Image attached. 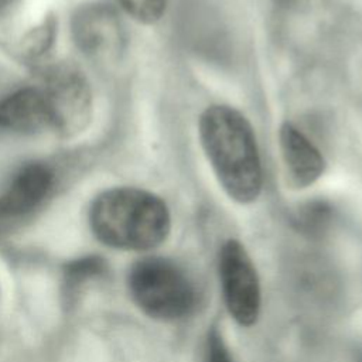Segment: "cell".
<instances>
[{
	"mask_svg": "<svg viewBox=\"0 0 362 362\" xmlns=\"http://www.w3.org/2000/svg\"><path fill=\"white\" fill-rule=\"evenodd\" d=\"M7 1H8V0H0V8H1V7H4Z\"/></svg>",
	"mask_w": 362,
	"mask_h": 362,
	"instance_id": "obj_14",
	"label": "cell"
},
{
	"mask_svg": "<svg viewBox=\"0 0 362 362\" xmlns=\"http://www.w3.org/2000/svg\"><path fill=\"white\" fill-rule=\"evenodd\" d=\"M300 223L307 230H318L324 228L329 219V208L324 204H313L307 206L300 215Z\"/></svg>",
	"mask_w": 362,
	"mask_h": 362,
	"instance_id": "obj_12",
	"label": "cell"
},
{
	"mask_svg": "<svg viewBox=\"0 0 362 362\" xmlns=\"http://www.w3.org/2000/svg\"><path fill=\"white\" fill-rule=\"evenodd\" d=\"M198 133L205 156L228 197L239 204L256 201L263 188V170L249 120L235 107L212 105L201 113Z\"/></svg>",
	"mask_w": 362,
	"mask_h": 362,
	"instance_id": "obj_1",
	"label": "cell"
},
{
	"mask_svg": "<svg viewBox=\"0 0 362 362\" xmlns=\"http://www.w3.org/2000/svg\"><path fill=\"white\" fill-rule=\"evenodd\" d=\"M49 116V126L58 134L71 137L82 132L92 116V92L82 72L71 65H55L40 88Z\"/></svg>",
	"mask_w": 362,
	"mask_h": 362,
	"instance_id": "obj_4",
	"label": "cell"
},
{
	"mask_svg": "<svg viewBox=\"0 0 362 362\" xmlns=\"http://www.w3.org/2000/svg\"><path fill=\"white\" fill-rule=\"evenodd\" d=\"M117 4L134 20L143 24H153L158 21L168 0H116Z\"/></svg>",
	"mask_w": 362,
	"mask_h": 362,
	"instance_id": "obj_10",
	"label": "cell"
},
{
	"mask_svg": "<svg viewBox=\"0 0 362 362\" xmlns=\"http://www.w3.org/2000/svg\"><path fill=\"white\" fill-rule=\"evenodd\" d=\"M89 223L95 236L110 247L147 250L165 240L171 216L156 194L136 187H116L93 199Z\"/></svg>",
	"mask_w": 362,
	"mask_h": 362,
	"instance_id": "obj_2",
	"label": "cell"
},
{
	"mask_svg": "<svg viewBox=\"0 0 362 362\" xmlns=\"http://www.w3.org/2000/svg\"><path fill=\"white\" fill-rule=\"evenodd\" d=\"M52 181L54 174L47 164H25L0 195V215L14 216L31 211L47 197Z\"/></svg>",
	"mask_w": 362,
	"mask_h": 362,
	"instance_id": "obj_8",
	"label": "cell"
},
{
	"mask_svg": "<svg viewBox=\"0 0 362 362\" xmlns=\"http://www.w3.org/2000/svg\"><path fill=\"white\" fill-rule=\"evenodd\" d=\"M0 127L18 133L51 129L41 89L23 88L3 98L0 100Z\"/></svg>",
	"mask_w": 362,
	"mask_h": 362,
	"instance_id": "obj_9",
	"label": "cell"
},
{
	"mask_svg": "<svg viewBox=\"0 0 362 362\" xmlns=\"http://www.w3.org/2000/svg\"><path fill=\"white\" fill-rule=\"evenodd\" d=\"M206 362H233L226 344L218 329H212L208 337V358Z\"/></svg>",
	"mask_w": 362,
	"mask_h": 362,
	"instance_id": "obj_13",
	"label": "cell"
},
{
	"mask_svg": "<svg viewBox=\"0 0 362 362\" xmlns=\"http://www.w3.org/2000/svg\"><path fill=\"white\" fill-rule=\"evenodd\" d=\"M129 290L139 308L160 321L180 320L195 305V288L174 262L153 256L136 262L129 272Z\"/></svg>",
	"mask_w": 362,
	"mask_h": 362,
	"instance_id": "obj_3",
	"label": "cell"
},
{
	"mask_svg": "<svg viewBox=\"0 0 362 362\" xmlns=\"http://www.w3.org/2000/svg\"><path fill=\"white\" fill-rule=\"evenodd\" d=\"M218 272L225 305L242 327H252L260 315L262 294L256 267L245 246L228 239L218 257Z\"/></svg>",
	"mask_w": 362,
	"mask_h": 362,
	"instance_id": "obj_5",
	"label": "cell"
},
{
	"mask_svg": "<svg viewBox=\"0 0 362 362\" xmlns=\"http://www.w3.org/2000/svg\"><path fill=\"white\" fill-rule=\"evenodd\" d=\"M72 35L76 47L93 59H115L124 45L122 23L107 4L78 8L72 18Z\"/></svg>",
	"mask_w": 362,
	"mask_h": 362,
	"instance_id": "obj_6",
	"label": "cell"
},
{
	"mask_svg": "<svg viewBox=\"0 0 362 362\" xmlns=\"http://www.w3.org/2000/svg\"><path fill=\"white\" fill-rule=\"evenodd\" d=\"M54 38V25L51 23H44L41 27L33 30L25 40V51L31 57L42 55L51 45Z\"/></svg>",
	"mask_w": 362,
	"mask_h": 362,
	"instance_id": "obj_11",
	"label": "cell"
},
{
	"mask_svg": "<svg viewBox=\"0 0 362 362\" xmlns=\"http://www.w3.org/2000/svg\"><path fill=\"white\" fill-rule=\"evenodd\" d=\"M279 144L286 171L296 187H308L322 175L324 157L294 124L286 122L280 126Z\"/></svg>",
	"mask_w": 362,
	"mask_h": 362,
	"instance_id": "obj_7",
	"label": "cell"
}]
</instances>
